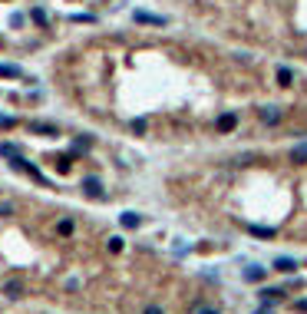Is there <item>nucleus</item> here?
Segmentation results:
<instances>
[{
  "instance_id": "1",
  "label": "nucleus",
  "mask_w": 307,
  "mask_h": 314,
  "mask_svg": "<svg viewBox=\"0 0 307 314\" xmlns=\"http://www.w3.org/2000/svg\"><path fill=\"white\" fill-rule=\"evenodd\" d=\"M10 169H13V172H17V169H20V172H27V176H30L33 182H40V185H50V179H46V176H43V172H40V169H37V165H33V162H27L23 156L10 159Z\"/></svg>"
},
{
  "instance_id": "2",
  "label": "nucleus",
  "mask_w": 307,
  "mask_h": 314,
  "mask_svg": "<svg viewBox=\"0 0 307 314\" xmlns=\"http://www.w3.org/2000/svg\"><path fill=\"white\" fill-rule=\"evenodd\" d=\"M132 20H136V23H152V27H165V23H169V17H159V13H149V10H136Z\"/></svg>"
},
{
  "instance_id": "3",
  "label": "nucleus",
  "mask_w": 307,
  "mask_h": 314,
  "mask_svg": "<svg viewBox=\"0 0 307 314\" xmlns=\"http://www.w3.org/2000/svg\"><path fill=\"white\" fill-rule=\"evenodd\" d=\"M83 192H86L89 199H106V192H103V182H99V179H93V176L83 179Z\"/></svg>"
},
{
  "instance_id": "4",
  "label": "nucleus",
  "mask_w": 307,
  "mask_h": 314,
  "mask_svg": "<svg viewBox=\"0 0 307 314\" xmlns=\"http://www.w3.org/2000/svg\"><path fill=\"white\" fill-rule=\"evenodd\" d=\"M274 271H281V275H291V271H297V261L288 255H277L274 258Z\"/></svg>"
},
{
  "instance_id": "5",
  "label": "nucleus",
  "mask_w": 307,
  "mask_h": 314,
  "mask_svg": "<svg viewBox=\"0 0 307 314\" xmlns=\"http://www.w3.org/2000/svg\"><path fill=\"white\" fill-rule=\"evenodd\" d=\"M0 80H23V69L10 66V63H0Z\"/></svg>"
},
{
  "instance_id": "6",
  "label": "nucleus",
  "mask_w": 307,
  "mask_h": 314,
  "mask_svg": "<svg viewBox=\"0 0 307 314\" xmlns=\"http://www.w3.org/2000/svg\"><path fill=\"white\" fill-rule=\"evenodd\" d=\"M261 123L277 126V123H281V109H277V106H264V109H261Z\"/></svg>"
},
{
  "instance_id": "7",
  "label": "nucleus",
  "mask_w": 307,
  "mask_h": 314,
  "mask_svg": "<svg viewBox=\"0 0 307 314\" xmlns=\"http://www.w3.org/2000/svg\"><path fill=\"white\" fill-rule=\"evenodd\" d=\"M119 222H122V228H139V225H142V215H139V212H122Z\"/></svg>"
},
{
  "instance_id": "8",
  "label": "nucleus",
  "mask_w": 307,
  "mask_h": 314,
  "mask_svg": "<svg viewBox=\"0 0 307 314\" xmlns=\"http://www.w3.org/2000/svg\"><path fill=\"white\" fill-rule=\"evenodd\" d=\"M235 126H238V116H235V113H225V116H218V132H232Z\"/></svg>"
},
{
  "instance_id": "9",
  "label": "nucleus",
  "mask_w": 307,
  "mask_h": 314,
  "mask_svg": "<svg viewBox=\"0 0 307 314\" xmlns=\"http://www.w3.org/2000/svg\"><path fill=\"white\" fill-rule=\"evenodd\" d=\"M291 162H294V165H304L307 162V142H301V146L291 149Z\"/></svg>"
},
{
  "instance_id": "10",
  "label": "nucleus",
  "mask_w": 307,
  "mask_h": 314,
  "mask_svg": "<svg viewBox=\"0 0 307 314\" xmlns=\"http://www.w3.org/2000/svg\"><path fill=\"white\" fill-rule=\"evenodd\" d=\"M251 228V235H258V238H274L277 235V228H268V225H248Z\"/></svg>"
},
{
  "instance_id": "11",
  "label": "nucleus",
  "mask_w": 307,
  "mask_h": 314,
  "mask_svg": "<svg viewBox=\"0 0 307 314\" xmlns=\"http://www.w3.org/2000/svg\"><path fill=\"white\" fill-rule=\"evenodd\" d=\"M4 295L7 298H23V284H20V281H7L4 284Z\"/></svg>"
},
{
  "instance_id": "12",
  "label": "nucleus",
  "mask_w": 307,
  "mask_h": 314,
  "mask_svg": "<svg viewBox=\"0 0 307 314\" xmlns=\"http://www.w3.org/2000/svg\"><path fill=\"white\" fill-rule=\"evenodd\" d=\"M30 132H43V136H57V126H53V123H30Z\"/></svg>"
},
{
  "instance_id": "13",
  "label": "nucleus",
  "mask_w": 307,
  "mask_h": 314,
  "mask_svg": "<svg viewBox=\"0 0 307 314\" xmlns=\"http://www.w3.org/2000/svg\"><path fill=\"white\" fill-rule=\"evenodd\" d=\"M261 278H264L261 264H248V268H245V281H261Z\"/></svg>"
},
{
  "instance_id": "14",
  "label": "nucleus",
  "mask_w": 307,
  "mask_h": 314,
  "mask_svg": "<svg viewBox=\"0 0 307 314\" xmlns=\"http://www.w3.org/2000/svg\"><path fill=\"white\" fill-rule=\"evenodd\" d=\"M258 298H261V301H277V298H284V288H264Z\"/></svg>"
},
{
  "instance_id": "15",
  "label": "nucleus",
  "mask_w": 307,
  "mask_h": 314,
  "mask_svg": "<svg viewBox=\"0 0 307 314\" xmlns=\"http://www.w3.org/2000/svg\"><path fill=\"white\" fill-rule=\"evenodd\" d=\"M277 83H281V86H291V83H294V73H291L288 66H277Z\"/></svg>"
},
{
  "instance_id": "16",
  "label": "nucleus",
  "mask_w": 307,
  "mask_h": 314,
  "mask_svg": "<svg viewBox=\"0 0 307 314\" xmlns=\"http://www.w3.org/2000/svg\"><path fill=\"white\" fill-rule=\"evenodd\" d=\"M30 20H33L37 27H46V23H50V17H46V13L40 10V7H33V10H30Z\"/></svg>"
},
{
  "instance_id": "17",
  "label": "nucleus",
  "mask_w": 307,
  "mask_h": 314,
  "mask_svg": "<svg viewBox=\"0 0 307 314\" xmlns=\"http://www.w3.org/2000/svg\"><path fill=\"white\" fill-rule=\"evenodd\" d=\"M0 156H4V159H17L20 149H17L13 142H0Z\"/></svg>"
},
{
  "instance_id": "18",
  "label": "nucleus",
  "mask_w": 307,
  "mask_h": 314,
  "mask_svg": "<svg viewBox=\"0 0 307 314\" xmlns=\"http://www.w3.org/2000/svg\"><path fill=\"white\" fill-rule=\"evenodd\" d=\"M73 228H76V225H73V219H63L60 225H57V232H60V235H73Z\"/></svg>"
},
{
  "instance_id": "19",
  "label": "nucleus",
  "mask_w": 307,
  "mask_h": 314,
  "mask_svg": "<svg viewBox=\"0 0 307 314\" xmlns=\"http://www.w3.org/2000/svg\"><path fill=\"white\" fill-rule=\"evenodd\" d=\"M109 251H113V255H119V251H122V235H116V238H109Z\"/></svg>"
},
{
  "instance_id": "20",
  "label": "nucleus",
  "mask_w": 307,
  "mask_h": 314,
  "mask_svg": "<svg viewBox=\"0 0 307 314\" xmlns=\"http://www.w3.org/2000/svg\"><path fill=\"white\" fill-rule=\"evenodd\" d=\"M192 314H218V308H208V304H198V308H192Z\"/></svg>"
},
{
  "instance_id": "21",
  "label": "nucleus",
  "mask_w": 307,
  "mask_h": 314,
  "mask_svg": "<svg viewBox=\"0 0 307 314\" xmlns=\"http://www.w3.org/2000/svg\"><path fill=\"white\" fill-rule=\"evenodd\" d=\"M254 314H274V301H264V304H261V308H258Z\"/></svg>"
},
{
  "instance_id": "22",
  "label": "nucleus",
  "mask_w": 307,
  "mask_h": 314,
  "mask_svg": "<svg viewBox=\"0 0 307 314\" xmlns=\"http://www.w3.org/2000/svg\"><path fill=\"white\" fill-rule=\"evenodd\" d=\"M69 20H76V23H93V17H89V13H73Z\"/></svg>"
},
{
  "instance_id": "23",
  "label": "nucleus",
  "mask_w": 307,
  "mask_h": 314,
  "mask_svg": "<svg viewBox=\"0 0 307 314\" xmlns=\"http://www.w3.org/2000/svg\"><path fill=\"white\" fill-rule=\"evenodd\" d=\"M10 27H13V30H20V27H23V13H13V17H10Z\"/></svg>"
},
{
  "instance_id": "24",
  "label": "nucleus",
  "mask_w": 307,
  "mask_h": 314,
  "mask_svg": "<svg viewBox=\"0 0 307 314\" xmlns=\"http://www.w3.org/2000/svg\"><path fill=\"white\" fill-rule=\"evenodd\" d=\"M132 132H136V136H142V132H145V119H136V123H132Z\"/></svg>"
},
{
  "instance_id": "25",
  "label": "nucleus",
  "mask_w": 307,
  "mask_h": 314,
  "mask_svg": "<svg viewBox=\"0 0 307 314\" xmlns=\"http://www.w3.org/2000/svg\"><path fill=\"white\" fill-rule=\"evenodd\" d=\"M13 123H17V119H10V116H0V129H10Z\"/></svg>"
},
{
  "instance_id": "26",
  "label": "nucleus",
  "mask_w": 307,
  "mask_h": 314,
  "mask_svg": "<svg viewBox=\"0 0 307 314\" xmlns=\"http://www.w3.org/2000/svg\"><path fill=\"white\" fill-rule=\"evenodd\" d=\"M142 314H162V308H159V304H149V308H145Z\"/></svg>"
},
{
  "instance_id": "27",
  "label": "nucleus",
  "mask_w": 307,
  "mask_h": 314,
  "mask_svg": "<svg viewBox=\"0 0 307 314\" xmlns=\"http://www.w3.org/2000/svg\"><path fill=\"white\" fill-rule=\"evenodd\" d=\"M294 308H297V311H307V298H301V301H297Z\"/></svg>"
}]
</instances>
